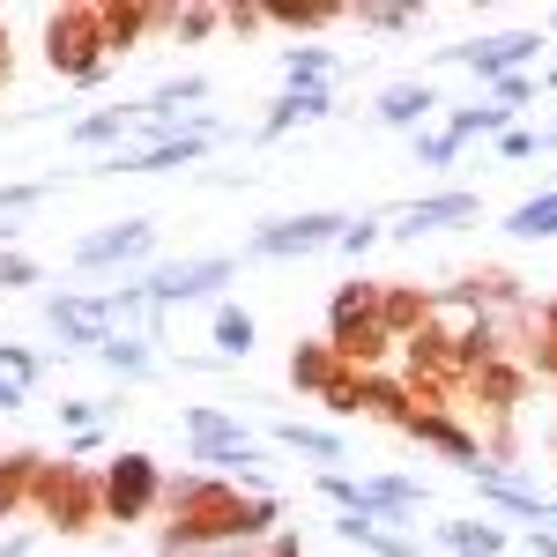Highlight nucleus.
<instances>
[{"label":"nucleus","mask_w":557,"mask_h":557,"mask_svg":"<svg viewBox=\"0 0 557 557\" xmlns=\"http://www.w3.org/2000/svg\"><path fill=\"white\" fill-rule=\"evenodd\" d=\"M327 238H335V215H298V223L260 231V253H312V246H327Z\"/></svg>","instance_id":"nucleus-1"},{"label":"nucleus","mask_w":557,"mask_h":557,"mask_svg":"<svg viewBox=\"0 0 557 557\" xmlns=\"http://www.w3.org/2000/svg\"><path fill=\"white\" fill-rule=\"evenodd\" d=\"M231 268L223 260H194V268H164V275H149V298H201L209 283H223Z\"/></svg>","instance_id":"nucleus-2"},{"label":"nucleus","mask_w":557,"mask_h":557,"mask_svg":"<svg viewBox=\"0 0 557 557\" xmlns=\"http://www.w3.org/2000/svg\"><path fill=\"white\" fill-rule=\"evenodd\" d=\"M461 215H475V194H438V201H417L401 215V231H438V223H461Z\"/></svg>","instance_id":"nucleus-3"},{"label":"nucleus","mask_w":557,"mask_h":557,"mask_svg":"<svg viewBox=\"0 0 557 557\" xmlns=\"http://www.w3.org/2000/svg\"><path fill=\"white\" fill-rule=\"evenodd\" d=\"M535 45H543V38H528V30H520V38H498L491 52H469V45H454V60H475L483 75H498V67H513V60H528Z\"/></svg>","instance_id":"nucleus-4"},{"label":"nucleus","mask_w":557,"mask_h":557,"mask_svg":"<svg viewBox=\"0 0 557 557\" xmlns=\"http://www.w3.org/2000/svg\"><path fill=\"white\" fill-rule=\"evenodd\" d=\"M149 246V231L141 223H127V231H104V238H89L83 246V260H112V253H141Z\"/></svg>","instance_id":"nucleus-5"},{"label":"nucleus","mask_w":557,"mask_h":557,"mask_svg":"<svg viewBox=\"0 0 557 557\" xmlns=\"http://www.w3.org/2000/svg\"><path fill=\"white\" fill-rule=\"evenodd\" d=\"M513 231H520V238H550V231H557V194H543V201L513 209Z\"/></svg>","instance_id":"nucleus-6"},{"label":"nucleus","mask_w":557,"mask_h":557,"mask_svg":"<svg viewBox=\"0 0 557 557\" xmlns=\"http://www.w3.org/2000/svg\"><path fill=\"white\" fill-rule=\"evenodd\" d=\"M112 498H120V506H141V498H149V469H141V461H127V475H120V483H112Z\"/></svg>","instance_id":"nucleus-7"},{"label":"nucleus","mask_w":557,"mask_h":557,"mask_svg":"<svg viewBox=\"0 0 557 557\" xmlns=\"http://www.w3.org/2000/svg\"><path fill=\"white\" fill-rule=\"evenodd\" d=\"M215 343H223V349H246V343H253V320H246V312H223V320H215Z\"/></svg>","instance_id":"nucleus-8"},{"label":"nucleus","mask_w":557,"mask_h":557,"mask_svg":"<svg viewBox=\"0 0 557 557\" xmlns=\"http://www.w3.org/2000/svg\"><path fill=\"white\" fill-rule=\"evenodd\" d=\"M424 89H394V97H386V120H424Z\"/></svg>","instance_id":"nucleus-9"},{"label":"nucleus","mask_w":557,"mask_h":557,"mask_svg":"<svg viewBox=\"0 0 557 557\" xmlns=\"http://www.w3.org/2000/svg\"><path fill=\"white\" fill-rule=\"evenodd\" d=\"M0 283H30V260H0Z\"/></svg>","instance_id":"nucleus-10"}]
</instances>
